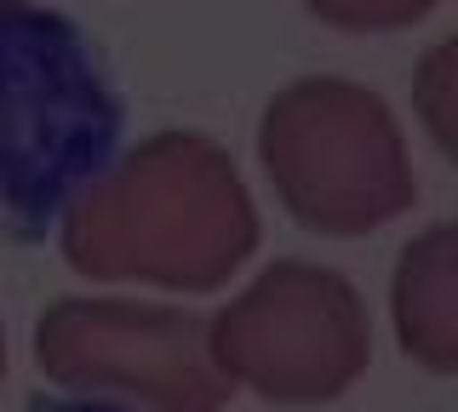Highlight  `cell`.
I'll use <instances>...</instances> for the list:
<instances>
[{
	"instance_id": "obj_1",
	"label": "cell",
	"mask_w": 458,
	"mask_h": 412,
	"mask_svg": "<svg viewBox=\"0 0 458 412\" xmlns=\"http://www.w3.org/2000/svg\"><path fill=\"white\" fill-rule=\"evenodd\" d=\"M57 252L86 281L218 292L258 252V206L224 144L155 132L64 206Z\"/></svg>"
},
{
	"instance_id": "obj_2",
	"label": "cell",
	"mask_w": 458,
	"mask_h": 412,
	"mask_svg": "<svg viewBox=\"0 0 458 412\" xmlns=\"http://www.w3.org/2000/svg\"><path fill=\"white\" fill-rule=\"evenodd\" d=\"M121 92L75 18L0 0V240H40L114 161Z\"/></svg>"
},
{
	"instance_id": "obj_3",
	"label": "cell",
	"mask_w": 458,
	"mask_h": 412,
	"mask_svg": "<svg viewBox=\"0 0 458 412\" xmlns=\"http://www.w3.org/2000/svg\"><path fill=\"white\" fill-rule=\"evenodd\" d=\"M258 161L286 218L310 235H372L419 201L390 104L338 75L293 80L269 97L258 121Z\"/></svg>"
},
{
	"instance_id": "obj_4",
	"label": "cell",
	"mask_w": 458,
	"mask_h": 412,
	"mask_svg": "<svg viewBox=\"0 0 458 412\" xmlns=\"http://www.w3.org/2000/svg\"><path fill=\"white\" fill-rule=\"evenodd\" d=\"M218 373L269 407H327L372 366L367 304L338 269L281 258L207 315Z\"/></svg>"
},
{
	"instance_id": "obj_5",
	"label": "cell",
	"mask_w": 458,
	"mask_h": 412,
	"mask_svg": "<svg viewBox=\"0 0 458 412\" xmlns=\"http://www.w3.org/2000/svg\"><path fill=\"white\" fill-rule=\"evenodd\" d=\"M35 366L57 390L126 395L149 412H224L235 383L207 349V315L138 298H57L35 321Z\"/></svg>"
},
{
	"instance_id": "obj_6",
	"label": "cell",
	"mask_w": 458,
	"mask_h": 412,
	"mask_svg": "<svg viewBox=\"0 0 458 412\" xmlns=\"http://www.w3.org/2000/svg\"><path fill=\"white\" fill-rule=\"evenodd\" d=\"M390 315L407 361H419L436 378L458 373V230L453 223H429L419 240L401 247Z\"/></svg>"
},
{
	"instance_id": "obj_7",
	"label": "cell",
	"mask_w": 458,
	"mask_h": 412,
	"mask_svg": "<svg viewBox=\"0 0 458 412\" xmlns=\"http://www.w3.org/2000/svg\"><path fill=\"white\" fill-rule=\"evenodd\" d=\"M458 46L453 40H441V46H429V58L419 63V75H412V104H419V115L429 126V138H436V149L458 155Z\"/></svg>"
},
{
	"instance_id": "obj_8",
	"label": "cell",
	"mask_w": 458,
	"mask_h": 412,
	"mask_svg": "<svg viewBox=\"0 0 458 412\" xmlns=\"http://www.w3.org/2000/svg\"><path fill=\"white\" fill-rule=\"evenodd\" d=\"M304 6L344 35H390V29L429 18L441 0H304Z\"/></svg>"
},
{
	"instance_id": "obj_9",
	"label": "cell",
	"mask_w": 458,
	"mask_h": 412,
	"mask_svg": "<svg viewBox=\"0 0 458 412\" xmlns=\"http://www.w3.org/2000/svg\"><path fill=\"white\" fill-rule=\"evenodd\" d=\"M29 412H132V407H114V401H98V395H64V401H35Z\"/></svg>"
},
{
	"instance_id": "obj_10",
	"label": "cell",
	"mask_w": 458,
	"mask_h": 412,
	"mask_svg": "<svg viewBox=\"0 0 458 412\" xmlns=\"http://www.w3.org/2000/svg\"><path fill=\"white\" fill-rule=\"evenodd\" d=\"M0 378H6V326H0Z\"/></svg>"
}]
</instances>
